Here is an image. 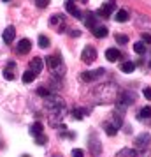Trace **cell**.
Listing matches in <instances>:
<instances>
[{
	"label": "cell",
	"mask_w": 151,
	"mask_h": 157,
	"mask_svg": "<svg viewBox=\"0 0 151 157\" xmlns=\"http://www.w3.org/2000/svg\"><path fill=\"white\" fill-rule=\"evenodd\" d=\"M46 108H48L49 111H55V109H63V101L60 99L58 95L49 94V95L46 97Z\"/></svg>",
	"instance_id": "obj_1"
},
{
	"label": "cell",
	"mask_w": 151,
	"mask_h": 157,
	"mask_svg": "<svg viewBox=\"0 0 151 157\" xmlns=\"http://www.w3.org/2000/svg\"><path fill=\"white\" fill-rule=\"evenodd\" d=\"M104 74H106V69H104V67H100V69H95V71L83 72V74H81V79L90 83V81H97V79H100Z\"/></svg>",
	"instance_id": "obj_2"
},
{
	"label": "cell",
	"mask_w": 151,
	"mask_h": 157,
	"mask_svg": "<svg viewBox=\"0 0 151 157\" xmlns=\"http://www.w3.org/2000/svg\"><path fill=\"white\" fill-rule=\"evenodd\" d=\"M95 58H97V50H95L93 46H86L83 50V53H81V60L84 64H93Z\"/></svg>",
	"instance_id": "obj_3"
},
{
	"label": "cell",
	"mask_w": 151,
	"mask_h": 157,
	"mask_svg": "<svg viewBox=\"0 0 151 157\" xmlns=\"http://www.w3.org/2000/svg\"><path fill=\"white\" fill-rule=\"evenodd\" d=\"M114 7H116V2H114V0H107V4H106V6H102V7L97 11V16H102V18H109V16L113 14Z\"/></svg>",
	"instance_id": "obj_4"
},
{
	"label": "cell",
	"mask_w": 151,
	"mask_h": 157,
	"mask_svg": "<svg viewBox=\"0 0 151 157\" xmlns=\"http://www.w3.org/2000/svg\"><path fill=\"white\" fill-rule=\"evenodd\" d=\"M65 9H67V13L72 14L74 18H77L81 20V11L76 7V4H74V0H65Z\"/></svg>",
	"instance_id": "obj_5"
},
{
	"label": "cell",
	"mask_w": 151,
	"mask_h": 157,
	"mask_svg": "<svg viewBox=\"0 0 151 157\" xmlns=\"http://www.w3.org/2000/svg\"><path fill=\"white\" fill-rule=\"evenodd\" d=\"M106 58H107L109 62H116V60H121V51L116 50V48H109L106 51Z\"/></svg>",
	"instance_id": "obj_6"
},
{
	"label": "cell",
	"mask_w": 151,
	"mask_h": 157,
	"mask_svg": "<svg viewBox=\"0 0 151 157\" xmlns=\"http://www.w3.org/2000/svg\"><path fill=\"white\" fill-rule=\"evenodd\" d=\"M4 43L5 44H11L13 41H14V37H16V30H14V27H7V29L4 30Z\"/></svg>",
	"instance_id": "obj_7"
},
{
	"label": "cell",
	"mask_w": 151,
	"mask_h": 157,
	"mask_svg": "<svg viewBox=\"0 0 151 157\" xmlns=\"http://www.w3.org/2000/svg\"><path fill=\"white\" fill-rule=\"evenodd\" d=\"M32 48V43H30L28 39H21L20 43H18V53L20 55H27Z\"/></svg>",
	"instance_id": "obj_8"
},
{
	"label": "cell",
	"mask_w": 151,
	"mask_h": 157,
	"mask_svg": "<svg viewBox=\"0 0 151 157\" xmlns=\"http://www.w3.org/2000/svg\"><path fill=\"white\" fill-rule=\"evenodd\" d=\"M90 148H92V152H93L95 155H99V154H100V150H102V145H100V141L97 140V136H95V134H92V140H90Z\"/></svg>",
	"instance_id": "obj_9"
},
{
	"label": "cell",
	"mask_w": 151,
	"mask_h": 157,
	"mask_svg": "<svg viewBox=\"0 0 151 157\" xmlns=\"http://www.w3.org/2000/svg\"><path fill=\"white\" fill-rule=\"evenodd\" d=\"M46 64L49 65L51 69H56L58 65L62 64V57L60 55H51V57L46 58Z\"/></svg>",
	"instance_id": "obj_10"
},
{
	"label": "cell",
	"mask_w": 151,
	"mask_h": 157,
	"mask_svg": "<svg viewBox=\"0 0 151 157\" xmlns=\"http://www.w3.org/2000/svg\"><path fill=\"white\" fill-rule=\"evenodd\" d=\"M151 141V136L148 134V132H144V134L141 136H137V140H135V145L137 147H148Z\"/></svg>",
	"instance_id": "obj_11"
},
{
	"label": "cell",
	"mask_w": 151,
	"mask_h": 157,
	"mask_svg": "<svg viewBox=\"0 0 151 157\" xmlns=\"http://www.w3.org/2000/svg\"><path fill=\"white\" fill-rule=\"evenodd\" d=\"M86 20H84V25H86L88 29H92L93 30L95 27H97V14L95 13H86Z\"/></svg>",
	"instance_id": "obj_12"
},
{
	"label": "cell",
	"mask_w": 151,
	"mask_h": 157,
	"mask_svg": "<svg viewBox=\"0 0 151 157\" xmlns=\"http://www.w3.org/2000/svg\"><path fill=\"white\" fill-rule=\"evenodd\" d=\"M104 131H106V134L107 136H114L118 131H120V127L116 125V124H111V122H106L104 124Z\"/></svg>",
	"instance_id": "obj_13"
},
{
	"label": "cell",
	"mask_w": 151,
	"mask_h": 157,
	"mask_svg": "<svg viewBox=\"0 0 151 157\" xmlns=\"http://www.w3.org/2000/svg\"><path fill=\"white\" fill-rule=\"evenodd\" d=\"M128 11L127 9H120V11H116V21L118 23H125V21H128Z\"/></svg>",
	"instance_id": "obj_14"
},
{
	"label": "cell",
	"mask_w": 151,
	"mask_h": 157,
	"mask_svg": "<svg viewBox=\"0 0 151 157\" xmlns=\"http://www.w3.org/2000/svg\"><path fill=\"white\" fill-rule=\"evenodd\" d=\"M42 60L41 58H32V62H30V69L35 72V74H39V72L42 71Z\"/></svg>",
	"instance_id": "obj_15"
},
{
	"label": "cell",
	"mask_w": 151,
	"mask_h": 157,
	"mask_svg": "<svg viewBox=\"0 0 151 157\" xmlns=\"http://www.w3.org/2000/svg\"><path fill=\"white\" fill-rule=\"evenodd\" d=\"M92 32H93V36H95V37L102 39V37L107 36V27H104V25H97V27H95Z\"/></svg>",
	"instance_id": "obj_16"
},
{
	"label": "cell",
	"mask_w": 151,
	"mask_h": 157,
	"mask_svg": "<svg viewBox=\"0 0 151 157\" xmlns=\"http://www.w3.org/2000/svg\"><path fill=\"white\" fill-rule=\"evenodd\" d=\"M42 131H44V127H42V124H41V122H35V124H32V125H30V134H34V136L42 134Z\"/></svg>",
	"instance_id": "obj_17"
},
{
	"label": "cell",
	"mask_w": 151,
	"mask_h": 157,
	"mask_svg": "<svg viewBox=\"0 0 151 157\" xmlns=\"http://www.w3.org/2000/svg\"><path fill=\"white\" fill-rule=\"evenodd\" d=\"M116 157H137V152L135 150H132V148H123L118 152V155Z\"/></svg>",
	"instance_id": "obj_18"
},
{
	"label": "cell",
	"mask_w": 151,
	"mask_h": 157,
	"mask_svg": "<svg viewBox=\"0 0 151 157\" xmlns=\"http://www.w3.org/2000/svg\"><path fill=\"white\" fill-rule=\"evenodd\" d=\"M121 71L127 72V74H130V72L135 71V64H134V62H123L121 64Z\"/></svg>",
	"instance_id": "obj_19"
},
{
	"label": "cell",
	"mask_w": 151,
	"mask_h": 157,
	"mask_svg": "<svg viewBox=\"0 0 151 157\" xmlns=\"http://www.w3.org/2000/svg\"><path fill=\"white\" fill-rule=\"evenodd\" d=\"M35 72L32 71V69H30V71H25V74H23V83H32V81H34V79H35Z\"/></svg>",
	"instance_id": "obj_20"
},
{
	"label": "cell",
	"mask_w": 151,
	"mask_h": 157,
	"mask_svg": "<svg viewBox=\"0 0 151 157\" xmlns=\"http://www.w3.org/2000/svg\"><path fill=\"white\" fill-rule=\"evenodd\" d=\"M134 51H135L137 55H144V53H146V44H144L142 41L135 43V44H134Z\"/></svg>",
	"instance_id": "obj_21"
},
{
	"label": "cell",
	"mask_w": 151,
	"mask_h": 157,
	"mask_svg": "<svg viewBox=\"0 0 151 157\" xmlns=\"http://www.w3.org/2000/svg\"><path fill=\"white\" fill-rule=\"evenodd\" d=\"M139 118H151V106H146L139 111Z\"/></svg>",
	"instance_id": "obj_22"
},
{
	"label": "cell",
	"mask_w": 151,
	"mask_h": 157,
	"mask_svg": "<svg viewBox=\"0 0 151 157\" xmlns=\"http://www.w3.org/2000/svg\"><path fill=\"white\" fill-rule=\"evenodd\" d=\"M48 46H49V39H48V37L46 36H39V48H48Z\"/></svg>",
	"instance_id": "obj_23"
},
{
	"label": "cell",
	"mask_w": 151,
	"mask_h": 157,
	"mask_svg": "<svg viewBox=\"0 0 151 157\" xmlns=\"http://www.w3.org/2000/svg\"><path fill=\"white\" fill-rule=\"evenodd\" d=\"M114 39H116V43H120V44H127L128 43V37L123 36V34H116Z\"/></svg>",
	"instance_id": "obj_24"
},
{
	"label": "cell",
	"mask_w": 151,
	"mask_h": 157,
	"mask_svg": "<svg viewBox=\"0 0 151 157\" xmlns=\"http://www.w3.org/2000/svg\"><path fill=\"white\" fill-rule=\"evenodd\" d=\"M49 90H48V88H44V86H41V88H37V95H41V97H44V99H46V97H48V95H49Z\"/></svg>",
	"instance_id": "obj_25"
},
{
	"label": "cell",
	"mask_w": 151,
	"mask_h": 157,
	"mask_svg": "<svg viewBox=\"0 0 151 157\" xmlns=\"http://www.w3.org/2000/svg\"><path fill=\"white\" fill-rule=\"evenodd\" d=\"M72 118L83 120V109H72Z\"/></svg>",
	"instance_id": "obj_26"
},
{
	"label": "cell",
	"mask_w": 151,
	"mask_h": 157,
	"mask_svg": "<svg viewBox=\"0 0 151 157\" xmlns=\"http://www.w3.org/2000/svg\"><path fill=\"white\" fill-rule=\"evenodd\" d=\"M35 6L39 9H44V7H48V6H49V0H35Z\"/></svg>",
	"instance_id": "obj_27"
},
{
	"label": "cell",
	"mask_w": 151,
	"mask_h": 157,
	"mask_svg": "<svg viewBox=\"0 0 151 157\" xmlns=\"http://www.w3.org/2000/svg\"><path fill=\"white\" fill-rule=\"evenodd\" d=\"M35 143L37 145H46V143H48V138L42 136V134H39V136H35Z\"/></svg>",
	"instance_id": "obj_28"
},
{
	"label": "cell",
	"mask_w": 151,
	"mask_h": 157,
	"mask_svg": "<svg viewBox=\"0 0 151 157\" xmlns=\"http://www.w3.org/2000/svg\"><path fill=\"white\" fill-rule=\"evenodd\" d=\"M70 155H72V157H84V152H83L81 148H74Z\"/></svg>",
	"instance_id": "obj_29"
},
{
	"label": "cell",
	"mask_w": 151,
	"mask_h": 157,
	"mask_svg": "<svg viewBox=\"0 0 151 157\" xmlns=\"http://www.w3.org/2000/svg\"><path fill=\"white\" fill-rule=\"evenodd\" d=\"M62 20H63V18H62L60 14H55V16L49 20V21H51V25H56V23H62Z\"/></svg>",
	"instance_id": "obj_30"
},
{
	"label": "cell",
	"mask_w": 151,
	"mask_h": 157,
	"mask_svg": "<svg viewBox=\"0 0 151 157\" xmlns=\"http://www.w3.org/2000/svg\"><path fill=\"white\" fill-rule=\"evenodd\" d=\"M4 78L11 81V79H14V74H13V72L9 71V69H5V71H4Z\"/></svg>",
	"instance_id": "obj_31"
},
{
	"label": "cell",
	"mask_w": 151,
	"mask_h": 157,
	"mask_svg": "<svg viewBox=\"0 0 151 157\" xmlns=\"http://www.w3.org/2000/svg\"><path fill=\"white\" fill-rule=\"evenodd\" d=\"M142 41L146 44H151V34H142Z\"/></svg>",
	"instance_id": "obj_32"
},
{
	"label": "cell",
	"mask_w": 151,
	"mask_h": 157,
	"mask_svg": "<svg viewBox=\"0 0 151 157\" xmlns=\"http://www.w3.org/2000/svg\"><path fill=\"white\" fill-rule=\"evenodd\" d=\"M144 97L148 101H151V88H144Z\"/></svg>",
	"instance_id": "obj_33"
},
{
	"label": "cell",
	"mask_w": 151,
	"mask_h": 157,
	"mask_svg": "<svg viewBox=\"0 0 151 157\" xmlns=\"http://www.w3.org/2000/svg\"><path fill=\"white\" fill-rule=\"evenodd\" d=\"M79 2H84V4H86V2H88V0H79Z\"/></svg>",
	"instance_id": "obj_34"
},
{
	"label": "cell",
	"mask_w": 151,
	"mask_h": 157,
	"mask_svg": "<svg viewBox=\"0 0 151 157\" xmlns=\"http://www.w3.org/2000/svg\"><path fill=\"white\" fill-rule=\"evenodd\" d=\"M51 157H60V155H51Z\"/></svg>",
	"instance_id": "obj_35"
},
{
	"label": "cell",
	"mask_w": 151,
	"mask_h": 157,
	"mask_svg": "<svg viewBox=\"0 0 151 157\" xmlns=\"http://www.w3.org/2000/svg\"><path fill=\"white\" fill-rule=\"evenodd\" d=\"M23 157H30V155H23Z\"/></svg>",
	"instance_id": "obj_36"
},
{
	"label": "cell",
	"mask_w": 151,
	"mask_h": 157,
	"mask_svg": "<svg viewBox=\"0 0 151 157\" xmlns=\"http://www.w3.org/2000/svg\"><path fill=\"white\" fill-rule=\"evenodd\" d=\"M4 2H9V0H4Z\"/></svg>",
	"instance_id": "obj_37"
},
{
	"label": "cell",
	"mask_w": 151,
	"mask_h": 157,
	"mask_svg": "<svg viewBox=\"0 0 151 157\" xmlns=\"http://www.w3.org/2000/svg\"><path fill=\"white\" fill-rule=\"evenodd\" d=\"M149 67H151V64H149Z\"/></svg>",
	"instance_id": "obj_38"
}]
</instances>
